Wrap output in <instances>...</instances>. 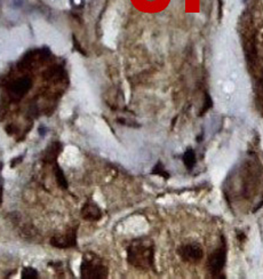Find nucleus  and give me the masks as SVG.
<instances>
[{"instance_id":"1","label":"nucleus","mask_w":263,"mask_h":279,"mask_svg":"<svg viewBox=\"0 0 263 279\" xmlns=\"http://www.w3.org/2000/svg\"><path fill=\"white\" fill-rule=\"evenodd\" d=\"M127 261L138 270H155V244L149 237L134 239L127 247Z\"/></svg>"},{"instance_id":"2","label":"nucleus","mask_w":263,"mask_h":279,"mask_svg":"<svg viewBox=\"0 0 263 279\" xmlns=\"http://www.w3.org/2000/svg\"><path fill=\"white\" fill-rule=\"evenodd\" d=\"M109 270L102 260L94 253H86L80 266V277L82 279H105Z\"/></svg>"},{"instance_id":"3","label":"nucleus","mask_w":263,"mask_h":279,"mask_svg":"<svg viewBox=\"0 0 263 279\" xmlns=\"http://www.w3.org/2000/svg\"><path fill=\"white\" fill-rule=\"evenodd\" d=\"M227 261V244L223 237H221V245L209 255L206 268L212 278H226L223 276V269Z\"/></svg>"},{"instance_id":"4","label":"nucleus","mask_w":263,"mask_h":279,"mask_svg":"<svg viewBox=\"0 0 263 279\" xmlns=\"http://www.w3.org/2000/svg\"><path fill=\"white\" fill-rule=\"evenodd\" d=\"M178 254L186 263H198L204 257V250L199 244L189 243L180 246Z\"/></svg>"},{"instance_id":"5","label":"nucleus","mask_w":263,"mask_h":279,"mask_svg":"<svg viewBox=\"0 0 263 279\" xmlns=\"http://www.w3.org/2000/svg\"><path fill=\"white\" fill-rule=\"evenodd\" d=\"M31 87H32V80H31V78L27 77V76L16 79V80L13 81L12 85H10V96H12L14 100H16V101H19L22 96L26 95V93L30 91Z\"/></svg>"},{"instance_id":"6","label":"nucleus","mask_w":263,"mask_h":279,"mask_svg":"<svg viewBox=\"0 0 263 279\" xmlns=\"http://www.w3.org/2000/svg\"><path fill=\"white\" fill-rule=\"evenodd\" d=\"M81 216L87 221H99L102 218V211L95 203L87 202L82 206Z\"/></svg>"},{"instance_id":"7","label":"nucleus","mask_w":263,"mask_h":279,"mask_svg":"<svg viewBox=\"0 0 263 279\" xmlns=\"http://www.w3.org/2000/svg\"><path fill=\"white\" fill-rule=\"evenodd\" d=\"M76 231L68 232L64 236H55L52 238L51 244L54 247H58V249H68V247L76 246Z\"/></svg>"},{"instance_id":"8","label":"nucleus","mask_w":263,"mask_h":279,"mask_svg":"<svg viewBox=\"0 0 263 279\" xmlns=\"http://www.w3.org/2000/svg\"><path fill=\"white\" fill-rule=\"evenodd\" d=\"M182 160H183V163H184V165H185L186 170L192 171L193 167L196 166V163H197V157H196L195 150L191 149V148L186 149L185 152L183 153Z\"/></svg>"},{"instance_id":"9","label":"nucleus","mask_w":263,"mask_h":279,"mask_svg":"<svg viewBox=\"0 0 263 279\" xmlns=\"http://www.w3.org/2000/svg\"><path fill=\"white\" fill-rule=\"evenodd\" d=\"M61 151V146L60 143H54L51 148H48V150L45 153V160L48 161V163L54 164L56 161V158L58 156Z\"/></svg>"},{"instance_id":"10","label":"nucleus","mask_w":263,"mask_h":279,"mask_svg":"<svg viewBox=\"0 0 263 279\" xmlns=\"http://www.w3.org/2000/svg\"><path fill=\"white\" fill-rule=\"evenodd\" d=\"M54 172H55V177H56V181H57L58 185H60L61 188L67 189L68 188L67 178H65L63 172H62V170L57 166V165H55L54 166Z\"/></svg>"},{"instance_id":"11","label":"nucleus","mask_w":263,"mask_h":279,"mask_svg":"<svg viewBox=\"0 0 263 279\" xmlns=\"http://www.w3.org/2000/svg\"><path fill=\"white\" fill-rule=\"evenodd\" d=\"M151 173L156 174V175H159V177H161L162 178H165V180H168V178H169V173L165 170L164 165L161 164V161H158V163L156 164V166L152 168Z\"/></svg>"},{"instance_id":"12","label":"nucleus","mask_w":263,"mask_h":279,"mask_svg":"<svg viewBox=\"0 0 263 279\" xmlns=\"http://www.w3.org/2000/svg\"><path fill=\"white\" fill-rule=\"evenodd\" d=\"M213 106V101H212V99H210V96L209 93H205V96H204V103H203V108L202 110H200V112H199V116L202 117L205 115V113L209 111V110L212 108Z\"/></svg>"},{"instance_id":"13","label":"nucleus","mask_w":263,"mask_h":279,"mask_svg":"<svg viewBox=\"0 0 263 279\" xmlns=\"http://www.w3.org/2000/svg\"><path fill=\"white\" fill-rule=\"evenodd\" d=\"M22 278L23 279H36L38 278L37 270L32 269V268H26L22 271Z\"/></svg>"},{"instance_id":"14","label":"nucleus","mask_w":263,"mask_h":279,"mask_svg":"<svg viewBox=\"0 0 263 279\" xmlns=\"http://www.w3.org/2000/svg\"><path fill=\"white\" fill-rule=\"evenodd\" d=\"M1 197H2V188L0 185V203H1Z\"/></svg>"}]
</instances>
